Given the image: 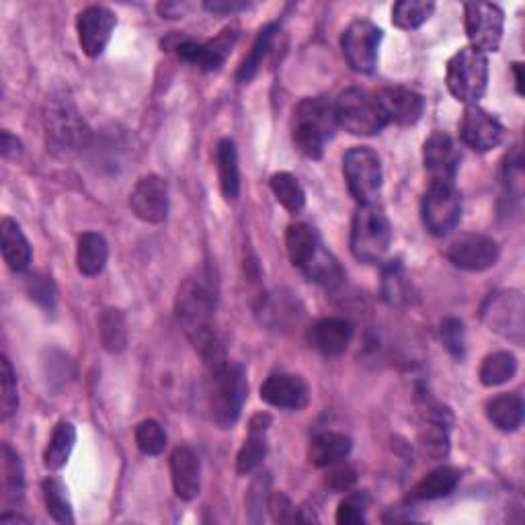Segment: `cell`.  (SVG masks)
Returning a JSON list of instances; mask_svg holds the SVG:
<instances>
[{
    "instance_id": "cell-16",
    "label": "cell",
    "mask_w": 525,
    "mask_h": 525,
    "mask_svg": "<svg viewBox=\"0 0 525 525\" xmlns=\"http://www.w3.org/2000/svg\"><path fill=\"white\" fill-rule=\"evenodd\" d=\"M462 142L476 152H491L505 140L501 121L478 105H468L460 121Z\"/></svg>"
},
{
    "instance_id": "cell-22",
    "label": "cell",
    "mask_w": 525,
    "mask_h": 525,
    "mask_svg": "<svg viewBox=\"0 0 525 525\" xmlns=\"http://www.w3.org/2000/svg\"><path fill=\"white\" fill-rule=\"evenodd\" d=\"M271 427V417L265 413H259L251 419L249 435L242 443V448L236 456V470L238 474H253L261 468L265 456H267V431Z\"/></svg>"
},
{
    "instance_id": "cell-49",
    "label": "cell",
    "mask_w": 525,
    "mask_h": 525,
    "mask_svg": "<svg viewBox=\"0 0 525 525\" xmlns=\"http://www.w3.org/2000/svg\"><path fill=\"white\" fill-rule=\"evenodd\" d=\"M21 140L13 136L9 130L0 134V152H3L5 158H17L21 154Z\"/></svg>"
},
{
    "instance_id": "cell-30",
    "label": "cell",
    "mask_w": 525,
    "mask_h": 525,
    "mask_svg": "<svg viewBox=\"0 0 525 525\" xmlns=\"http://www.w3.org/2000/svg\"><path fill=\"white\" fill-rule=\"evenodd\" d=\"M277 33H279V25H277V23H269V25H265V27L259 31L257 39L253 42L251 52L245 56V60H242L240 66H238V72H236V80H238V83H242V85L251 83V80L259 74V70H261L267 54L271 52L273 39L277 37Z\"/></svg>"
},
{
    "instance_id": "cell-48",
    "label": "cell",
    "mask_w": 525,
    "mask_h": 525,
    "mask_svg": "<svg viewBox=\"0 0 525 525\" xmlns=\"http://www.w3.org/2000/svg\"><path fill=\"white\" fill-rule=\"evenodd\" d=\"M206 11L214 15H234L238 11H247L251 5L249 3H240V0H210V3L204 5Z\"/></svg>"
},
{
    "instance_id": "cell-5",
    "label": "cell",
    "mask_w": 525,
    "mask_h": 525,
    "mask_svg": "<svg viewBox=\"0 0 525 525\" xmlns=\"http://www.w3.org/2000/svg\"><path fill=\"white\" fill-rule=\"evenodd\" d=\"M446 85L456 101L478 105L489 87V58L472 46L458 50L446 68Z\"/></svg>"
},
{
    "instance_id": "cell-18",
    "label": "cell",
    "mask_w": 525,
    "mask_h": 525,
    "mask_svg": "<svg viewBox=\"0 0 525 525\" xmlns=\"http://www.w3.org/2000/svg\"><path fill=\"white\" fill-rule=\"evenodd\" d=\"M261 400L275 409L302 411L310 400V388L296 374H273L261 384Z\"/></svg>"
},
{
    "instance_id": "cell-44",
    "label": "cell",
    "mask_w": 525,
    "mask_h": 525,
    "mask_svg": "<svg viewBox=\"0 0 525 525\" xmlns=\"http://www.w3.org/2000/svg\"><path fill=\"white\" fill-rule=\"evenodd\" d=\"M370 497L368 493H349L337 509V523L341 525H361L366 523Z\"/></svg>"
},
{
    "instance_id": "cell-31",
    "label": "cell",
    "mask_w": 525,
    "mask_h": 525,
    "mask_svg": "<svg viewBox=\"0 0 525 525\" xmlns=\"http://www.w3.org/2000/svg\"><path fill=\"white\" fill-rule=\"evenodd\" d=\"M320 245H322V240L312 226L302 224V222L288 226L286 249H288V257L294 267L302 269L308 263V259L318 251Z\"/></svg>"
},
{
    "instance_id": "cell-39",
    "label": "cell",
    "mask_w": 525,
    "mask_h": 525,
    "mask_svg": "<svg viewBox=\"0 0 525 525\" xmlns=\"http://www.w3.org/2000/svg\"><path fill=\"white\" fill-rule=\"evenodd\" d=\"M19 409V392L15 370L7 355L0 359V417L3 421L11 419Z\"/></svg>"
},
{
    "instance_id": "cell-33",
    "label": "cell",
    "mask_w": 525,
    "mask_h": 525,
    "mask_svg": "<svg viewBox=\"0 0 525 525\" xmlns=\"http://www.w3.org/2000/svg\"><path fill=\"white\" fill-rule=\"evenodd\" d=\"M74 443H76V427L70 421H60L54 427L52 437L48 441V448L44 452V466L48 470L64 468L66 462L70 460Z\"/></svg>"
},
{
    "instance_id": "cell-7",
    "label": "cell",
    "mask_w": 525,
    "mask_h": 525,
    "mask_svg": "<svg viewBox=\"0 0 525 525\" xmlns=\"http://www.w3.org/2000/svg\"><path fill=\"white\" fill-rule=\"evenodd\" d=\"M343 175L351 197L359 206L376 204L382 191L384 173L380 156L366 146H355L343 156Z\"/></svg>"
},
{
    "instance_id": "cell-46",
    "label": "cell",
    "mask_w": 525,
    "mask_h": 525,
    "mask_svg": "<svg viewBox=\"0 0 525 525\" xmlns=\"http://www.w3.org/2000/svg\"><path fill=\"white\" fill-rule=\"evenodd\" d=\"M329 468H331V472H329L325 482H327V487L333 493H345V491H349L353 487L355 480H357V472H355L353 466L339 462V464H333Z\"/></svg>"
},
{
    "instance_id": "cell-15",
    "label": "cell",
    "mask_w": 525,
    "mask_h": 525,
    "mask_svg": "<svg viewBox=\"0 0 525 525\" xmlns=\"http://www.w3.org/2000/svg\"><path fill=\"white\" fill-rule=\"evenodd\" d=\"M117 27V17L107 7H87L76 17V33L80 50L89 58H99L107 50L111 35Z\"/></svg>"
},
{
    "instance_id": "cell-23",
    "label": "cell",
    "mask_w": 525,
    "mask_h": 525,
    "mask_svg": "<svg viewBox=\"0 0 525 525\" xmlns=\"http://www.w3.org/2000/svg\"><path fill=\"white\" fill-rule=\"evenodd\" d=\"M353 450V441L349 435L339 431H322L318 433L308 448V460L316 468H329L343 462Z\"/></svg>"
},
{
    "instance_id": "cell-24",
    "label": "cell",
    "mask_w": 525,
    "mask_h": 525,
    "mask_svg": "<svg viewBox=\"0 0 525 525\" xmlns=\"http://www.w3.org/2000/svg\"><path fill=\"white\" fill-rule=\"evenodd\" d=\"M0 238H3V259L7 267L15 273L27 271L33 251L19 222L13 218H3V222H0Z\"/></svg>"
},
{
    "instance_id": "cell-36",
    "label": "cell",
    "mask_w": 525,
    "mask_h": 525,
    "mask_svg": "<svg viewBox=\"0 0 525 525\" xmlns=\"http://www.w3.org/2000/svg\"><path fill=\"white\" fill-rule=\"evenodd\" d=\"M269 187L279 201V206L286 208L290 214H300L304 210L306 193L292 173H275L269 181Z\"/></svg>"
},
{
    "instance_id": "cell-27",
    "label": "cell",
    "mask_w": 525,
    "mask_h": 525,
    "mask_svg": "<svg viewBox=\"0 0 525 525\" xmlns=\"http://www.w3.org/2000/svg\"><path fill=\"white\" fill-rule=\"evenodd\" d=\"M462 480V472L454 466H441L433 472H429L425 478H421L415 489L411 493V497L415 501H437V499H443L452 495L458 484Z\"/></svg>"
},
{
    "instance_id": "cell-20",
    "label": "cell",
    "mask_w": 525,
    "mask_h": 525,
    "mask_svg": "<svg viewBox=\"0 0 525 525\" xmlns=\"http://www.w3.org/2000/svg\"><path fill=\"white\" fill-rule=\"evenodd\" d=\"M376 97L382 105L388 124L415 126L425 111V99L411 89L390 87L380 91Z\"/></svg>"
},
{
    "instance_id": "cell-50",
    "label": "cell",
    "mask_w": 525,
    "mask_h": 525,
    "mask_svg": "<svg viewBox=\"0 0 525 525\" xmlns=\"http://www.w3.org/2000/svg\"><path fill=\"white\" fill-rule=\"evenodd\" d=\"M513 74H515V89L517 95H523V64L521 62H513Z\"/></svg>"
},
{
    "instance_id": "cell-8",
    "label": "cell",
    "mask_w": 525,
    "mask_h": 525,
    "mask_svg": "<svg viewBox=\"0 0 525 525\" xmlns=\"http://www.w3.org/2000/svg\"><path fill=\"white\" fill-rule=\"evenodd\" d=\"M482 322L491 333L523 345L525 341V302L523 296L515 290L493 294L480 310Z\"/></svg>"
},
{
    "instance_id": "cell-29",
    "label": "cell",
    "mask_w": 525,
    "mask_h": 525,
    "mask_svg": "<svg viewBox=\"0 0 525 525\" xmlns=\"http://www.w3.org/2000/svg\"><path fill=\"white\" fill-rule=\"evenodd\" d=\"M484 411H487L489 421L499 431L511 433V431H517L521 427L523 400L519 394H501V396H495L493 400H489Z\"/></svg>"
},
{
    "instance_id": "cell-17",
    "label": "cell",
    "mask_w": 525,
    "mask_h": 525,
    "mask_svg": "<svg viewBox=\"0 0 525 525\" xmlns=\"http://www.w3.org/2000/svg\"><path fill=\"white\" fill-rule=\"evenodd\" d=\"M134 216L146 224H163L169 216V187L158 175L142 177L130 193Z\"/></svg>"
},
{
    "instance_id": "cell-21",
    "label": "cell",
    "mask_w": 525,
    "mask_h": 525,
    "mask_svg": "<svg viewBox=\"0 0 525 525\" xmlns=\"http://www.w3.org/2000/svg\"><path fill=\"white\" fill-rule=\"evenodd\" d=\"M171 480L175 495L183 501H193L201 491V464L197 454L179 446L171 454Z\"/></svg>"
},
{
    "instance_id": "cell-26",
    "label": "cell",
    "mask_w": 525,
    "mask_h": 525,
    "mask_svg": "<svg viewBox=\"0 0 525 525\" xmlns=\"http://www.w3.org/2000/svg\"><path fill=\"white\" fill-rule=\"evenodd\" d=\"M216 169L218 181L224 199L234 204L240 195V169H238V152L236 144L230 138H222L216 146Z\"/></svg>"
},
{
    "instance_id": "cell-1",
    "label": "cell",
    "mask_w": 525,
    "mask_h": 525,
    "mask_svg": "<svg viewBox=\"0 0 525 525\" xmlns=\"http://www.w3.org/2000/svg\"><path fill=\"white\" fill-rule=\"evenodd\" d=\"M210 376V411L212 419L222 429H232L242 413L247 400V374L240 363L230 361L228 357L208 366Z\"/></svg>"
},
{
    "instance_id": "cell-3",
    "label": "cell",
    "mask_w": 525,
    "mask_h": 525,
    "mask_svg": "<svg viewBox=\"0 0 525 525\" xmlns=\"http://www.w3.org/2000/svg\"><path fill=\"white\" fill-rule=\"evenodd\" d=\"M48 144L60 152H76L91 140V130L74 101L66 95L50 97L44 109Z\"/></svg>"
},
{
    "instance_id": "cell-32",
    "label": "cell",
    "mask_w": 525,
    "mask_h": 525,
    "mask_svg": "<svg viewBox=\"0 0 525 525\" xmlns=\"http://www.w3.org/2000/svg\"><path fill=\"white\" fill-rule=\"evenodd\" d=\"M3 503L7 507H13L21 503L23 493H25V472L23 464L19 460V454L3 443Z\"/></svg>"
},
{
    "instance_id": "cell-13",
    "label": "cell",
    "mask_w": 525,
    "mask_h": 525,
    "mask_svg": "<svg viewBox=\"0 0 525 525\" xmlns=\"http://www.w3.org/2000/svg\"><path fill=\"white\" fill-rule=\"evenodd\" d=\"M462 163L460 150L446 132H433L423 144V165L429 183L454 185Z\"/></svg>"
},
{
    "instance_id": "cell-12",
    "label": "cell",
    "mask_w": 525,
    "mask_h": 525,
    "mask_svg": "<svg viewBox=\"0 0 525 525\" xmlns=\"http://www.w3.org/2000/svg\"><path fill=\"white\" fill-rule=\"evenodd\" d=\"M501 249L497 240L487 234H462L450 242L446 257L464 271L480 273L497 265Z\"/></svg>"
},
{
    "instance_id": "cell-11",
    "label": "cell",
    "mask_w": 525,
    "mask_h": 525,
    "mask_svg": "<svg viewBox=\"0 0 525 525\" xmlns=\"http://www.w3.org/2000/svg\"><path fill=\"white\" fill-rule=\"evenodd\" d=\"M466 35L474 50L487 54L497 52L503 39L505 13L493 3H468L464 5Z\"/></svg>"
},
{
    "instance_id": "cell-38",
    "label": "cell",
    "mask_w": 525,
    "mask_h": 525,
    "mask_svg": "<svg viewBox=\"0 0 525 525\" xmlns=\"http://www.w3.org/2000/svg\"><path fill=\"white\" fill-rule=\"evenodd\" d=\"M435 11V3L427 0H400L392 7V25L398 29H419Z\"/></svg>"
},
{
    "instance_id": "cell-37",
    "label": "cell",
    "mask_w": 525,
    "mask_h": 525,
    "mask_svg": "<svg viewBox=\"0 0 525 525\" xmlns=\"http://www.w3.org/2000/svg\"><path fill=\"white\" fill-rule=\"evenodd\" d=\"M42 493H44V503H46L50 517L62 525H72L74 515H72V505L68 499L66 484L60 478L50 476L42 484Z\"/></svg>"
},
{
    "instance_id": "cell-47",
    "label": "cell",
    "mask_w": 525,
    "mask_h": 525,
    "mask_svg": "<svg viewBox=\"0 0 525 525\" xmlns=\"http://www.w3.org/2000/svg\"><path fill=\"white\" fill-rule=\"evenodd\" d=\"M269 509L275 521H290L294 517V505L284 493H275L269 499Z\"/></svg>"
},
{
    "instance_id": "cell-40",
    "label": "cell",
    "mask_w": 525,
    "mask_h": 525,
    "mask_svg": "<svg viewBox=\"0 0 525 525\" xmlns=\"http://www.w3.org/2000/svg\"><path fill=\"white\" fill-rule=\"evenodd\" d=\"M136 446L144 456H160L167 448V433L158 421L146 419L136 427Z\"/></svg>"
},
{
    "instance_id": "cell-9",
    "label": "cell",
    "mask_w": 525,
    "mask_h": 525,
    "mask_svg": "<svg viewBox=\"0 0 525 525\" xmlns=\"http://www.w3.org/2000/svg\"><path fill=\"white\" fill-rule=\"evenodd\" d=\"M382 37V29L368 19H355L345 27L341 50L353 72L372 74L376 70Z\"/></svg>"
},
{
    "instance_id": "cell-2",
    "label": "cell",
    "mask_w": 525,
    "mask_h": 525,
    "mask_svg": "<svg viewBox=\"0 0 525 525\" xmlns=\"http://www.w3.org/2000/svg\"><path fill=\"white\" fill-rule=\"evenodd\" d=\"M337 126L335 103L327 97L302 99L294 109V144L306 158L318 160Z\"/></svg>"
},
{
    "instance_id": "cell-42",
    "label": "cell",
    "mask_w": 525,
    "mask_h": 525,
    "mask_svg": "<svg viewBox=\"0 0 525 525\" xmlns=\"http://www.w3.org/2000/svg\"><path fill=\"white\" fill-rule=\"evenodd\" d=\"M407 275L405 267L400 265V261H392L384 269V281H382V294L390 304H400L407 300Z\"/></svg>"
},
{
    "instance_id": "cell-28",
    "label": "cell",
    "mask_w": 525,
    "mask_h": 525,
    "mask_svg": "<svg viewBox=\"0 0 525 525\" xmlns=\"http://www.w3.org/2000/svg\"><path fill=\"white\" fill-rule=\"evenodd\" d=\"M300 271L310 281H314V284L327 288V290L339 288L345 279V273H343L339 261L333 257L331 251L325 249V245L318 247V251L308 259V263Z\"/></svg>"
},
{
    "instance_id": "cell-35",
    "label": "cell",
    "mask_w": 525,
    "mask_h": 525,
    "mask_svg": "<svg viewBox=\"0 0 525 525\" xmlns=\"http://www.w3.org/2000/svg\"><path fill=\"white\" fill-rule=\"evenodd\" d=\"M517 374V357L509 351H495L482 359L478 378L482 386L493 388L509 382Z\"/></svg>"
},
{
    "instance_id": "cell-45",
    "label": "cell",
    "mask_w": 525,
    "mask_h": 525,
    "mask_svg": "<svg viewBox=\"0 0 525 525\" xmlns=\"http://www.w3.org/2000/svg\"><path fill=\"white\" fill-rule=\"evenodd\" d=\"M27 294L33 302H37L46 312H54L56 308V288L54 281L48 275H29L27 277Z\"/></svg>"
},
{
    "instance_id": "cell-6",
    "label": "cell",
    "mask_w": 525,
    "mask_h": 525,
    "mask_svg": "<svg viewBox=\"0 0 525 525\" xmlns=\"http://www.w3.org/2000/svg\"><path fill=\"white\" fill-rule=\"evenodd\" d=\"M335 115L337 124L353 136L370 138L388 126L378 97L357 87H351L339 95L335 103Z\"/></svg>"
},
{
    "instance_id": "cell-43",
    "label": "cell",
    "mask_w": 525,
    "mask_h": 525,
    "mask_svg": "<svg viewBox=\"0 0 525 525\" xmlns=\"http://www.w3.org/2000/svg\"><path fill=\"white\" fill-rule=\"evenodd\" d=\"M439 335H441V343L450 351L452 357L456 359H464L466 355V329H464V322L458 318H443L441 320V327H439Z\"/></svg>"
},
{
    "instance_id": "cell-19",
    "label": "cell",
    "mask_w": 525,
    "mask_h": 525,
    "mask_svg": "<svg viewBox=\"0 0 525 525\" xmlns=\"http://www.w3.org/2000/svg\"><path fill=\"white\" fill-rule=\"evenodd\" d=\"M351 339H353V325L349 320L337 316L320 318L308 329L310 347L327 357H337L345 353Z\"/></svg>"
},
{
    "instance_id": "cell-10",
    "label": "cell",
    "mask_w": 525,
    "mask_h": 525,
    "mask_svg": "<svg viewBox=\"0 0 525 525\" xmlns=\"http://www.w3.org/2000/svg\"><path fill=\"white\" fill-rule=\"evenodd\" d=\"M421 218L429 234L448 236L462 218V195L456 185L429 183L421 201Z\"/></svg>"
},
{
    "instance_id": "cell-4",
    "label": "cell",
    "mask_w": 525,
    "mask_h": 525,
    "mask_svg": "<svg viewBox=\"0 0 525 525\" xmlns=\"http://www.w3.org/2000/svg\"><path fill=\"white\" fill-rule=\"evenodd\" d=\"M392 245V226L378 204L359 206L351 226V253L361 263H380Z\"/></svg>"
},
{
    "instance_id": "cell-41",
    "label": "cell",
    "mask_w": 525,
    "mask_h": 525,
    "mask_svg": "<svg viewBox=\"0 0 525 525\" xmlns=\"http://www.w3.org/2000/svg\"><path fill=\"white\" fill-rule=\"evenodd\" d=\"M419 443H421V450L425 452V456H429L431 460L448 458V454H450L448 425L427 423V427L421 431Z\"/></svg>"
},
{
    "instance_id": "cell-14",
    "label": "cell",
    "mask_w": 525,
    "mask_h": 525,
    "mask_svg": "<svg viewBox=\"0 0 525 525\" xmlns=\"http://www.w3.org/2000/svg\"><path fill=\"white\" fill-rule=\"evenodd\" d=\"M236 39L238 33L234 29H224L214 39L204 44L193 42V39H179L173 50L183 62L193 64L206 72H214L220 70L228 60L232 48L236 46Z\"/></svg>"
},
{
    "instance_id": "cell-25",
    "label": "cell",
    "mask_w": 525,
    "mask_h": 525,
    "mask_svg": "<svg viewBox=\"0 0 525 525\" xmlns=\"http://www.w3.org/2000/svg\"><path fill=\"white\" fill-rule=\"evenodd\" d=\"M109 261V245L99 232L80 234L76 245V269L85 277H97L103 273Z\"/></svg>"
},
{
    "instance_id": "cell-34",
    "label": "cell",
    "mask_w": 525,
    "mask_h": 525,
    "mask_svg": "<svg viewBox=\"0 0 525 525\" xmlns=\"http://www.w3.org/2000/svg\"><path fill=\"white\" fill-rule=\"evenodd\" d=\"M101 343L109 353H121L128 347V320L117 308H107L99 316Z\"/></svg>"
}]
</instances>
